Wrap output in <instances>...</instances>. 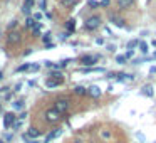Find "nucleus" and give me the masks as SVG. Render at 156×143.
Listing matches in <instances>:
<instances>
[{"mask_svg":"<svg viewBox=\"0 0 156 143\" xmlns=\"http://www.w3.org/2000/svg\"><path fill=\"white\" fill-rule=\"evenodd\" d=\"M69 108H71V101H69L67 98H59L54 105V109L59 115H66V113L69 111Z\"/></svg>","mask_w":156,"mask_h":143,"instance_id":"obj_1","label":"nucleus"},{"mask_svg":"<svg viewBox=\"0 0 156 143\" xmlns=\"http://www.w3.org/2000/svg\"><path fill=\"white\" fill-rule=\"evenodd\" d=\"M99 25H101V19H99L98 15H92V17L86 19V22H84V29H86V31H96Z\"/></svg>","mask_w":156,"mask_h":143,"instance_id":"obj_2","label":"nucleus"},{"mask_svg":"<svg viewBox=\"0 0 156 143\" xmlns=\"http://www.w3.org/2000/svg\"><path fill=\"white\" fill-rule=\"evenodd\" d=\"M44 118H45V121H47V123H57L59 119H61V115H59L54 108H49V109H45Z\"/></svg>","mask_w":156,"mask_h":143,"instance_id":"obj_3","label":"nucleus"},{"mask_svg":"<svg viewBox=\"0 0 156 143\" xmlns=\"http://www.w3.org/2000/svg\"><path fill=\"white\" fill-rule=\"evenodd\" d=\"M20 42V32L19 31H12L10 34L7 35V44L9 46H15Z\"/></svg>","mask_w":156,"mask_h":143,"instance_id":"obj_4","label":"nucleus"},{"mask_svg":"<svg viewBox=\"0 0 156 143\" xmlns=\"http://www.w3.org/2000/svg\"><path fill=\"white\" fill-rule=\"evenodd\" d=\"M99 61V56H84V57H81V64L82 66H94L96 62Z\"/></svg>","mask_w":156,"mask_h":143,"instance_id":"obj_5","label":"nucleus"},{"mask_svg":"<svg viewBox=\"0 0 156 143\" xmlns=\"http://www.w3.org/2000/svg\"><path fill=\"white\" fill-rule=\"evenodd\" d=\"M14 123H15V115H14V113H5V115H4V126H5V130L12 128Z\"/></svg>","mask_w":156,"mask_h":143,"instance_id":"obj_6","label":"nucleus"},{"mask_svg":"<svg viewBox=\"0 0 156 143\" xmlns=\"http://www.w3.org/2000/svg\"><path fill=\"white\" fill-rule=\"evenodd\" d=\"M61 133H62V130H54V131H51L47 136H45L44 143H49V141H52L54 138H57V136H61Z\"/></svg>","mask_w":156,"mask_h":143,"instance_id":"obj_7","label":"nucleus"},{"mask_svg":"<svg viewBox=\"0 0 156 143\" xmlns=\"http://www.w3.org/2000/svg\"><path fill=\"white\" fill-rule=\"evenodd\" d=\"M87 94L92 96V98H99V96H101V89H99L98 86H91V88L87 89Z\"/></svg>","mask_w":156,"mask_h":143,"instance_id":"obj_8","label":"nucleus"},{"mask_svg":"<svg viewBox=\"0 0 156 143\" xmlns=\"http://www.w3.org/2000/svg\"><path fill=\"white\" fill-rule=\"evenodd\" d=\"M134 4V0H118V7L119 9H129Z\"/></svg>","mask_w":156,"mask_h":143,"instance_id":"obj_9","label":"nucleus"},{"mask_svg":"<svg viewBox=\"0 0 156 143\" xmlns=\"http://www.w3.org/2000/svg\"><path fill=\"white\" fill-rule=\"evenodd\" d=\"M35 4V0H25V4H24V7H22V12H24V14H30V7L32 5Z\"/></svg>","mask_w":156,"mask_h":143,"instance_id":"obj_10","label":"nucleus"},{"mask_svg":"<svg viewBox=\"0 0 156 143\" xmlns=\"http://www.w3.org/2000/svg\"><path fill=\"white\" fill-rule=\"evenodd\" d=\"M37 25H39V24H37V20H35L34 17H29L27 20H25V27H27V29H32V31H34Z\"/></svg>","mask_w":156,"mask_h":143,"instance_id":"obj_11","label":"nucleus"},{"mask_svg":"<svg viewBox=\"0 0 156 143\" xmlns=\"http://www.w3.org/2000/svg\"><path fill=\"white\" fill-rule=\"evenodd\" d=\"M62 82V79H47V81H45V86H47V88H55V86H59Z\"/></svg>","mask_w":156,"mask_h":143,"instance_id":"obj_12","label":"nucleus"},{"mask_svg":"<svg viewBox=\"0 0 156 143\" xmlns=\"http://www.w3.org/2000/svg\"><path fill=\"white\" fill-rule=\"evenodd\" d=\"M66 29H67L69 34H71V32H74V29H76V20H74V19H69V20L66 22Z\"/></svg>","mask_w":156,"mask_h":143,"instance_id":"obj_13","label":"nucleus"},{"mask_svg":"<svg viewBox=\"0 0 156 143\" xmlns=\"http://www.w3.org/2000/svg\"><path fill=\"white\" fill-rule=\"evenodd\" d=\"M25 135H27V136H29V138H32V140H35V138H37V136H39V135H41V131H39V130H37V128H30V130H29V131H27V133H25Z\"/></svg>","mask_w":156,"mask_h":143,"instance_id":"obj_14","label":"nucleus"},{"mask_svg":"<svg viewBox=\"0 0 156 143\" xmlns=\"http://www.w3.org/2000/svg\"><path fill=\"white\" fill-rule=\"evenodd\" d=\"M111 22L114 25H118V27H124V20H122L121 17H116V15H111Z\"/></svg>","mask_w":156,"mask_h":143,"instance_id":"obj_15","label":"nucleus"},{"mask_svg":"<svg viewBox=\"0 0 156 143\" xmlns=\"http://www.w3.org/2000/svg\"><path fill=\"white\" fill-rule=\"evenodd\" d=\"M76 4H77V0H61V5L62 7H67V9H72Z\"/></svg>","mask_w":156,"mask_h":143,"instance_id":"obj_16","label":"nucleus"},{"mask_svg":"<svg viewBox=\"0 0 156 143\" xmlns=\"http://www.w3.org/2000/svg\"><path fill=\"white\" fill-rule=\"evenodd\" d=\"M74 93H76V94H79V96H84V94H87V89H86L84 86H76Z\"/></svg>","mask_w":156,"mask_h":143,"instance_id":"obj_17","label":"nucleus"},{"mask_svg":"<svg viewBox=\"0 0 156 143\" xmlns=\"http://www.w3.org/2000/svg\"><path fill=\"white\" fill-rule=\"evenodd\" d=\"M143 94H146V96H153V88L151 86H143Z\"/></svg>","mask_w":156,"mask_h":143,"instance_id":"obj_18","label":"nucleus"},{"mask_svg":"<svg viewBox=\"0 0 156 143\" xmlns=\"http://www.w3.org/2000/svg\"><path fill=\"white\" fill-rule=\"evenodd\" d=\"M84 72H102L104 69L102 68H86V69H82Z\"/></svg>","mask_w":156,"mask_h":143,"instance_id":"obj_19","label":"nucleus"},{"mask_svg":"<svg viewBox=\"0 0 156 143\" xmlns=\"http://www.w3.org/2000/svg\"><path fill=\"white\" fill-rule=\"evenodd\" d=\"M29 69H30V64H22V66H19L15 71H17V72H24V71H29Z\"/></svg>","mask_w":156,"mask_h":143,"instance_id":"obj_20","label":"nucleus"},{"mask_svg":"<svg viewBox=\"0 0 156 143\" xmlns=\"http://www.w3.org/2000/svg\"><path fill=\"white\" fill-rule=\"evenodd\" d=\"M22 108H24V101H22V99L14 103V109H17V111H19V109H22Z\"/></svg>","mask_w":156,"mask_h":143,"instance_id":"obj_21","label":"nucleus"},{"mask_svg":"<svg viewBox=\"0 0 156 143\" xmlns=\"http://www.w3.org/2000/svg\"><path fill=\"white\" fill-rule=\"evenodd\" d=\"M42 41H44V44H49V41H51V32H45L42 35Z\"/></svg>","mask_w":156,"mask_h":143,"instance_id":"obj_22","label":"nucleus"},{"mask_svg":"<svg viewBox=\"0 0 156 143\" xmlns=\"http://www.w3.org/2000/svg\"><path fill=\"white\" fill-rule=\"evenodd\" d=\"M116 62H118V64H124V62H126V56H118V57H116Z\"/></svg>","mask_w":156,"mask_h":143,"instance_id":"obj_23","label":"nucleus"},{"mask_svg":"<svg viewBox=\"0 0 156 143\" xmlns=\"http://www.w3.org/2000/svg\"><path fill=\"white\" fill-rule=\"evenodd\" d=\"M138 44H139L138 41H131V42H129V44H128V49H129V51H133V49H134V47H136V46H138Z\"/></svg>","mask_w":156,"mask_h":143,"instance_id":"obj_24","label":"nucleus"},{"mask_svg":"<svg viewBox=\"0 0 156 143\" xmlns=\"http://www.w3.org/2000/svg\"><path fill=\"white\" fill-rule=\"evenodd\" d=\"M87 5H89V7H99V2H94V0H89V2H87Z\"/></svg>","mask_w":156,"mask_h":143,"instance_id":"obj_25","label":"nucleus"},{"mask_svg":"<svg viewBox=\"0 0 156 143\" xmlns=\"http://www.w3.org/2000/svg\"><path fill=\"white\" fill-rule=\"evenodd\" d=\"M139 49H141L143 52H148V44H144V42H143V44H139Z\"/></svg>","mask_w":156,"mask_h":143,"instance_id":"obj_26","label":"nucleus"},{"mask_svg":"<svg viewBox=\"0 0 156 143\" xmlns=\"http://www.w3.org/2000/svg\"><path fill=\"white\" fill-rule=\"evenodd\" d=\"M20 126H22V123H20V119H19V121H15V123H14V125H12V128H15V130H19V128H20Z\"/></svg>","mask_w":156,"mask_h":143,"instance_id":"obj_27","label":"nucleus"},{"mask_svg":"<svg viewBox=\"0 0 156 143\" xmlns=\"http://www.w3.org/2000/svg\"><path fill=\"white\" fill-rule=\"evenodd\" d=\"M52 78H55V79H62V74H61V72H52Z\"/></svg>","mask_w":156,"mask_h":143,"instance_id":"obj_28","label":"nucleus"},{"mask_svg":"<svg viewBox=\"0 0 156 143\" xmlns=\"http://www.w3.org/2000/svg\"><path fill=\"white\" fill-rule=\"evenodd\" d=\"M39 69H41L39 64H30V71H39Z\"/></svg>","mask_w":156,"mask_h":143,"instance_id":"obj_29","label":"nucleus"},{"mask_svg":"<svg viewBox=\"0 0 156 143\" xmlns=\"http://www.w3.org/2000/svg\"><path fill=\"white\" fill-rule=\"evenodd\" d=\"M109 5V0H102L101 4H99V7H108Z\"/></svg>","mask_w":156,"mask_h":143,"instance_id":"obj_30","label":"nucleus"},{"mask_svg":"<svg viewBox=\"0 0 156 143\" xmlns=\"http://www.w3.org/2000/svg\"><path fill=\"white\" fill-rule=\"evenodd\" d=\"M41 29H42L41 25H37V27L34 29V34H35V35H39V34H41Z\"/></svg>","mask_w":156,"mask_h":143,"instance_id":"obj_31","label":"nucleus"},{"mask_svg":"<svg viewBox=\"0 0 156 143\" xmlns=\"http://www.w3.org/2000/svg\"><path fill=\"white\" fill-rule=\"evenodd\" d=\"M32 17H34L35 20H41V19H42V14H34V15H32Z\"/></svg>","mask_w":156,"mask_h":143,"instance_id":"obj_32","label":"nucleus"},{"mask_svg":"<svg viewBox=\"0 0 156 143\" xmlns=\"http://www.w3.org/2000/svg\"><path fill=\"white\" fill-rule=\"evenodd\" d=\"M44 64H45V68H52V64H54V62H51V61H44Z\"/></svg>","mask_w":156,"mask_h":143,"instance_id":"obj_33","label":"nucleus"},{"mask_svg":"<svg viewBox=\"0 0 156 143\" xmlns=\"http://www.w3.org/2000/svg\"><path fill=\"white\" fill-rule=\"evenodd\" d=\"M24 118H27V113H20V116H19V119H24Z\"/></svg>","mask_w":156,"mask_h":143,"instance_id":"obj_34","label":"nucleus"},{"mask_svg":"<svg viewBox=\"0 0 156 143\" xmlns=\"http://www.w3.org/2000/svg\"><path fill=\"white\" fill-rule=\"evenodd\" d=\"M15 25H17V20H12V22H10V25H9V27H10V29H14Z\"/></svg>","mask_w":156,"mask_h":143,"instance_id":"obj_35","label":"nucleus"},{"mask_svg":"<svg viewBox=\"0 0 156 143\" xmlns=\"http://www.w3.org/2000/svg\"><path fill=\"white\" fill-rule=\"evenodd\" d=\"M45 5H47V2H45V0H42V2H41V9H45Z\"/></svg>","mask_w":156,"mask_h":143,"instance_id":"obj_36","label":"nucleus"},{"mask_svg":"<svg viewBox=\"0 0 156 143\" xmlns=\"http://www.w3.org/2000/svg\"><path fill=\"white\" fill-rule=\"evenodd\" d=\"M124 56H126V59H128V57H131V56H133V51H128Z\"/></svg>","mask_w":156,"mask_h":143,"instance_id":"obj_37","label":"nucleus"},{"mask_svg":"<svg viewBox=\"0 0 156 143\" xmlns=\"http://www.w3.org/2000/svg\"><path fill=\"white\" fill-rule=\"evenodd\" d=\"M30 143H39V141H37V140H32V141H30Z\"/></svg>","mask_w":156,"mask_h":143,"instance_id":"obj_38","label":"nucleus"},{"mask_svg":"<svg viewBox=\"0 0 156 143\" xmlns=\"http://www.w3.org/2000/svg\"><path fill=\"white\" fill-rule=\"evenodd\" d=\"M153 46H154V47H156V39H154V41H153Z\"/></svg>","mask_w":156,"mask_h":143,"instance_id":"obj_39","label":"nucleus"},{"mask_svg":"<svg viewBox=\"0 0 156 143\" xmlns=\"http://www.w3.org/2000/svg\"><path fill=\"white\" fill-rule=\"evenodd\" d=\"M0 79H4V74H2V72H0Z\"/></svg>","mask_w":156,"mask_h":143,"instance_id":"obj_40","label":"nucleus"},{"mask_svg":"<svg viewBox=\"0 0 156 143\" xmlns=\"http://www.w3.org/2000/svg\"><path fill=\"white\" fill-rule=\"evenodd\" d=\"M154 57H156V52H154Z\"/></svg>","mask_w":156,"mask_h":143,"instance_id":"obj_41","label":"nucleus"},{"mask_svg":"<svg viewBox=\"0 0 156 143\" xmlns=\"http://www.w3.org/2000/svg\"><path fill=\"white\" fill-rule=\"evenodd\" d=\"M148 2H149V0H148Z\"/></svg>","mask_w":156,"mask_h":143,"instance_id":"obj_42","label":"nucleus"}]
</instances>
